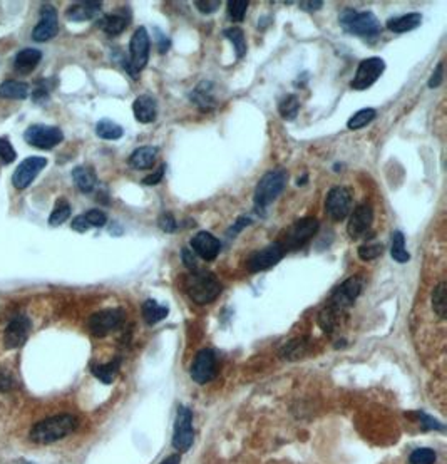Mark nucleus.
I'll list each match as a JSON object with an SVG mask.
<instances>
[{
  "label": "nucleus",
  "instance_id": "obj_1",
  "mask_svg": "<svg viewBox=\"0 0 447 464\" xmlns=\"http://www.w3.org/2000/svg\"><path fill=\"white\" fill-rule=\"evenodd\" d=\"M77 428V419L70 414H61V416L49 417L32 428L31 439L39 444H51L54 441L66 437Z\"/></svg>",
  "mask_w": 447,
  "mask_h": 464
},
{
  "label": "nucleus",
  "instance_id": "obj_2",
  "mask_svg": "<svg viewBox=\"0 0 447 464\" xmlns=\"http://www.w3.org/2000/svg\"><path fill=\"white\" fill-rule=\"evenodd\" d=\"M186 290L193 302L206 305L221 294V283L210 271L196 270L186 278Z\"/></svg>",
  "mask_w": 447,
  "mask_h": 464
},
{
  "label": "nucleus",
  "instance_id": "obj_3",
  "mask_svg": "<svg viewBox=\"0 0 447 464\" xmlns=\"http://www.w3.org/2000/svg\"><path fill=\"white\" fill-rule=\"evenodd\" d=\"M288 173L283 168L271 170L265 173L255 188V208L257 211L265 210L270 203H273L278 198L283 188L287 185Z\"/></svg>",
  "mask_w": 447,
  "mask_h": 464
},
{
  "label": "nucleus",
  "instance_id": "obj_4",
  "mask_svg": "<svg viewBox=\"0 0 447 464\" xmlns=\"http://www.w3.org/2000/svg\"><path fill=\"white\" fill-rule=\"evenodd\" d=\"M340 26L345 32L358 37H374L379 36L380 27L379 19L372 12H355L354 9H345L340 14Z\"/></svg>",
  "mask_w": 447,
  "mask_h": 464
},
{
  "label": "nucleus",
  "instance_id": "obj_5",
  "mask_svg": "<svg viewBox=\"0 0 447 464\" xmlns=\"http://www.w3.org/2000/svg\"><path fill=\"white\" fill-rule=\"evenodd\" d=\"M129 52H131V61H129L126 69L136 79L137 73L146 68L149 59V36L144 27H137L135 34H132Z\"/></svg>",
  "mask_w": 447,
  "mask_h": 464
},
{
  "label": "nucleus",
  "instance_id": "obj_6",
  "mask_svg": "<svg viewBox=\"0 0 447 464\" xmlns=\"http://www.w3.org/2000/svg\"><path fill=\"white\" fill-rule=\"evenodd\" d=\"M24 140L29 144L34 146L39 149H52L64 140V135L59 128L56 126H45V124H34L29 126Z\"/></svg>",
  "mask_w": 447,
  "mask_h": 464
},
{
  "label": "nucleus",
  "instance_id": "obj_7",
  "mask_svg": "<svg viewBox=\"0 0 447 464\" xmlns=\"http://www.w3.org/2000/svg\"><path fill=\"white\" fill-rule=\"evenodd\" d=\"M193 412L181 405L178 409L176 422H174L173 447L176 451H188L193 444Z\"/></svg>",
  "mask_w": 447,
  "mask_h": 464
},
{
  "label": "nucleus",
  "instance_id": "obj_8",
  "mask_svg": "<svg viewBox=\"0 0 447 464\" xmlns=\"http://www.w3.org/2000/svg\"><path fill=\"white\" fill-rule=\"evenodd\" d=\"M386 69V62L380 57H369V59L362 61L358 64L357 73L350 82V87L355 91H365L374 84L375 81L380 77V74Z\"/></svg>",
  "mask_w": 447,
  "mask_h": 464
},
{
  "label": "nucleus",
  "instance_id": "obj_9",
  "mask_svg": "<svg viewBox=\"0 0 447 464\" xmlns=\"http://www.w3.org/2000/svg\"><path fill=\"white\" fill-rule=\"evenodd\" d=\"M317 232H319V221L315 218H302L295 221V223L287 230L285 244H282V246L285 250L300 248V246L307 244Z\"/></svg>",
  "mask_w": 447,
  "mask_h": 464
},
{
  "label": "nucleus",
  "instance_id": "obj_10",
  "mask_svg": "<svg viewBox=\"0 0 447 464\" xmlns=\"http://www.w3.org/2000/svg\"><path fill=\"white\" fill-rule=\"evenodd\" d=\"M352 210V195L344 186H335L328 191L325 200V211L335 221H342L349 216Z\"/></svg>",
  "mask_w": 447,
  "mask_h": 464
},
{
  "label": "nucleus",
  "instance_id": "obj_11",
  "mask_svg": "<svg viewBox=\"0 0 447 464\" xmlns=\"http://www.w3.org/2000/svg\"><path fill=\"white\" fill-rule=\"evenodd\" d=\"M124 313L119 308H107V310H101L94 313L89 319V330L96 337H104L116 330L123 322Z\"/></svg>",
  "mask_w": 447,
  "mask_h": 464
},
{
  "label": "nucleus",
  "instance_id": "obj_12",
  "mask_svg": "<svg viewBox=\"0 0 447 464\" xmlns=\"http://www.w3.org/2000/svg\"><path fill=\"white\" fill-rule=\"evenodd\" d=\"M191 379L198 384H206L216 375V355L211 349H203L196 354L191 364Z\"/></svg>",
  "mask_w": 447,
  "mask_h": 464
},
{
  "label": "nucleus",
  "instance_id": "obj_13",
  "mask_svg": "<svg viewBox=\"0 0 447 464\" xmlns=\"http://www.w3.org/2000/svg\"><path fill=\"white\" fill-rule=\"evenodd\" d=\"M283 255H285V248H283L282 244H271L265 246V248L255 252L252 257L248 258L246 265H248L250 271L257 274V271L268 270L270 267L277 265L283 258Z\"/></svg>",
  "mask_w": 447,
  "mask_h": 464
},
{
  "label": "nucleus",
  "instance_id": "obj_14",
  "mask_svg": "<svg viewBox=\"0 0 447 464\" xmlns=\"http://www.w3.org/2000/svg\"><path fill=\"white\" fill-rule=\"evenodd\" d=\"M47 165V160L40 156H32L24 160L15 170L14 177H12V183L17 190H26L27 186H31V183L34 181L37 174L40 173Z\"/></svg>",
  "mask_w": 447,
  "mask_h": 464
},
{
  "label": "nucleus",
  "instance_id": "obj_15",
  "mask_svg": "<svg viewBox=\"0 0 447 464\" xmlns=\"http://www.w3.org/2000/svg\"><path fill=\"white\" fill-rule=\"evenodd\" d=\"M57 31H59V22H57L56 9L51 6H43V9H40V22L32 31V39L36 43H47L52 37H56Z\"/></svg>",
  "mask_w": 447,
  "mask_h": 464
},
{
  "label": "nucleus",
  "instance_id": "obj_16",
  "mask_svg": "<svg viewBox=\"0 0 447 464\" xmlns=\"http://www.w3.org/2000/svg\"><path fill=\"white\" fill-rule=\"evenodd\" d=\"M362 290V282L358 277H350L347 278L340 287L333 292L332 299H330V304L332 307L338 308V310L344 312L347 307H350L355 302L358 295H361Z\"/></svg>",
  "mask_w": 447,
  "mask_h": 464
},
{
  "label": "nucleus",
  "instance_id": "obj_17",
  "mask_svg": "<svg viewBox=\"0 0 447 464\" xmlns=\"http://www.w3.org/2000/svg\"><path fill=\"white\" fill-rule=\"evenodd\" d=\"M372 221H374V211H372L370 204H358L352 215H350L349 225H347V233H349V237L354 238V240L362 238L370 230Z\"/></svg>",
  "mask_w": 447,
  "mask_h": 464
},
{
  "label": "nucleus",
  "instance_id": "obj_18",
  "mask_svg": "<svg viewBox=\"0 0 447 464\" xmlns=\"http://www.w3.org/2000/svg\"><path fill=\"white\" fill-rule=\"evenodd\" d=\"M29 332H31V320L26 315H17L7 325L6 334H3V344L7 349H19L26 344Z\"/></svg>",
  "mask_w": 447,
  "mask_h": 464
},
{
  "label": "nucleus",
  "instance_id": "obj_19",
  "mask_svg": "<svg viewBox=\"0 0 447 464\" xmlns=\"http://www.w3.org/2000/svg\"><path fill=\"white\" fill-rule=\"evenodd\" d=\"M191 248H193V252L198 255V257H202L203 260L211 262L218 257L221 244L218 238L213 237L211 233L199 232L191 238Z\"/></svg>",
  "mask_w": 447,
  "mask_h": 464
},
{
  "label": "nucleus",
  "instance_id": "obj_20",
  "mask_svg": "<svg viewBox=\"0 0 447 464\" xmlns=\"http://www.w3.org/2000/svg\"><path fill=\"white\" fill-rule=\"evenodd\" d=\"M132 112H135L136 121L143 124H149L156 119L158 116V104L154 101V98L148 94L139 96V98L135 99V104H132Z\"/></svg>",
  "mask_w": 447,
  "mask_h": 464
},
{
  "label": "nucleus",
  "instance_id": "obj_21",
  "mask_svg": "<svg viewBox=\"0 0 447 464\" xmlns=\"http://www.w3.org/2000/svg\"><path fill=\"white\" fill-rule=\"evenodd\" d=\"M101 2L86 0V2H77L74 3V6H70L68 12H66V15H68V19L73 20V22H84V20L94 19L96 15L101 12Z\"/></svg>",
  "mask_w": 447,
  "mask_h": 464
},
{
  "label": "nucleus",
  "instance_id": "obj_22",
  "mask_svg": "<svg viewBox=\"0 0 447 464\" xmlns=\"http://www.w3.org/2000/svg\"><path fill=\"white\" fill-rule=\"evenodd\" d=\"M40 59H43V52H40L39 49H32V47L22 49V51H20L14 59L15 70L20 74L32 73V70L37 68V64H39Z\"/></svg>",
  "mask_w": 447,
  "mask_h": 464
},
{
  "label": "nucleus",
  "instance_id": "obj_23",
  "mask_svg": "<svg viewBox=\"0 0 447 464\" xmlns=\"http://www.w3.org/2000/svg\"><path fill=\"white\" fill-rule=\"evenodd\" d=\"M191 101H193L202 111H211L213 107L216 106V99L215 96H213L211 82L206 81L199 82V84L193 89V93H191Z\"/></svg>",
  "mask_w": 447,
  "mask_h": 464
},
{
  "label": "nucleus",
  "instance_id": "obj_24",
  "mask_svg": "<svg viewBox=\"0 0 447 464\" xmlns=\"http://www.w3.org/2000/svg\"><path fill=\"white\" fill-rule=\"evenodd\" d=\"M156 156L158 148L143 146V148H137L136 151H132L131 156H129V165L135 170H149L156 163Z\"/></svg>",
  "mask_w": 447,
  "mask_h": 464
},
{
  "label": "nucleus",
  "instance_id": "obj_25",
  "mask_svg": "<svg viewBox=\"0 0 447 464\" xmlns=\"http://www.w3.org/2000/svg\"><path fill=\"white\" fill-rule=\"evenodd\" d=\"M73 179L74 183H76L77 190L82 191V193H91V191L96 188V185H98L96 173L91 168H86V166H77V168H74Z\"/></svg>",
  "mask_w": 447,
  "mask_h": 464
},
{
  "label": "nucleus",
  "instance_id": "obj_26",
  "mask_svg": "<svg viewBox=\"0 0 447 464\" xmlns=\"http://www.w3.org/2000/svg\"><path fill=\"white\" fill-rule=\"evenodd\" d=\"M422 24V15L414 12V14H407L402 15V17H395L391 19L387 22V29L392 32H397V34H402V32H409L417 29Z\"/></svg>",
  "mask_w": 447,
  "mask_h": 464
},
{
  "label": "nucleus",
  "instance_id": "obj_27",
  "mask_svg": "<svg viewBox=\"0 0 447 464\" xmlns=\"http://www.w3.org/2000/svg\"><path fill=\"white\" fill-rule=\"evenodd\" d=\"M169 313V308L166 305L158 304L156 300H146L143 304V317L146 320V324L154 325L158 322H161L166 315Z\"/></svg>",
  "mask_w": 447,
  "mask_h": 464
},
{
  "label": "nucleus",
  "instance_id": "obj_28",
  "mask_svg": "<svg viewBox=\"0 0 447 464\" xmlns=\"http://www.w3.org/2000/svg\"><path fill=\"white\" fill-rule=\"evenodd\" d=\"M29 86L20 81H6L0 84V98L2 99H27Z\"/></svg>",
  "mask_w": 447,
  "mask_h": 464
},
{
  "label": "nucleus",
  "instance_id": "obj_29",
  "mask_svg": "<svg viewBox=\"0 0 447 464\" xmlns=\"http://www.w3.org/2000/svg\"><path fill=\"white\" fill-rule=\"evenodd\" d=\"M128 19L124 17V15H119V14H111V15H106V17H103L99 20V26L104 32H106L107 36H119L121 32L126 31L128 27Z\"/></svg>",
  "mask_w": 447,
  "mask_h": 464
},
{
  "label": "nucleus",
  "instance_id": "obj_30",
  "mask_svg": "<svg viewBox=\"0 0 447 464\" xmlns=\"http://www.w3.org/2000/svg\"><path fill=\"white\" fill-rule=\"evenodd\" d=\"M96 135H98L99 137H103V140L114 141V140H119V137H123L124 129L121 128L119 124H116L114 121L101 119L98 124H96Z\"/></svg>",
  "mask_w": 447,
  "mask_h": 464
},
{
  "label": "nucleus",
  "instance_id": "obj_31",
  "mask_svg": "<svg viewBox=\"0 0 447 464\" xmlns=\"http://www.w3.org/2000/svg\"><path fill=\"white\" fill-rule=\"evenodd\" d=\"M342 313H344V312L338 310V308H335V307H332V305H327V307H325L319 315L320 327L324 329L325 332H333V329H335L337 325L340 324Z\"/></svg>",
  "mask_w": 447,
  "mask_h": 464
},
{
  "label": "nucleus",
  "instance_id": "obj_32",
  "mask_svg": "<svg viewBox=\"0 0 447 464\" xmlns=\"http://www.w3.org/2000/svg\"><path fill=\"white\" fill-rule=\"evenodd\" d=\"M391 255L395 262L405 263L411 260V255L405 250V237L402 232H394L392 233V248Z\"/></svg>",
  "mask_w": 447,
  "mask_h": 464
},
{
  "label": "nucleus",
  "instance_id": "obj_33",
  "mask_svg": "<svg viewBox=\"0 0 447 464\" xmlns=\"http://www.w3.org/2000/svg\"><path fill=\"white\" fill-rule=\"evenodd\" d=\"M119 366H121L119 359H114V361H112V362L101 364V366H94L93 367V374L99 380H103L104 384H111L112 380H114L116 374H118Z\"/></svg>",
  "mask_w": 447,
  "mask_h": 464
},
{
  "label": "nucleus",
  "instance_id": "obj_34",
  "mask_svg": "<svg viewBox=\"0 0 447 464\" xmlns=\"http://www.w3.org/2000/svg\"><path fill=\"white\" fill-rule=\"evenodd\" d=\"M225 37H227L229 43L233 44V47H235L238 59H241V57H243L246 54L245 32L241 31L240 27H229V29H227V31H225Z\"/></svg>",
  "mask_w": 447,
  "mask_h": 464
},
{
  "label": "nucleus",
  "instance_id": "obj_35",
  "mask_svg": "<svg viewBox=\"0 0 447 464\" xmlns=\"http://www.w3.org/2000/svg\"><path fill=\"white\" fill-rule=\"evenodd\" d=\"M375 116H377L375 110H372V107H365V110H361V111L355 112L352 118L347 121V128L352 129V131H357V129H362L363 126H367V124L372 123V121L375 119Z\"/></svg>",
  "mask_w": 447,
  "mask_h": 464
},
{
  "label": "nucleus",
  "instance_id": "obj_36",
  "mask_svg": "<svg viewBox=\"0 0 447 464\" xmlns=\"http://www.w3.org/2000/svg\"><path fill=\"white\" fill-rule=\"evenodd\" d=\"M446 282H441L434 288L432 294V308L437 313L439 319H446V308H447V297H446Z\"/></svg>",
  "mask_w": 447,
  "mask_h": 464
},
{
  "label": "nucleus",
  "instance_id": "obj_37",
  "mask_svg": "<svg viewBox=\"0 0 447 464\" xmlns=\"http://www.w3.org/2000/svg\"><path fill=\"white\" fill-rule=\"evenodd\" d=\"M278 111H280V114H282L283 119L294 121L300 111L298 98H296L295 94L287 96V98L278 104Z\"/></svg>",
  "mask_w": 447,
  "mask_h": 464
},
{
  "label": "nucleus",
  "instance_id": "obj_38",
  "mask_svg": "<svg viewBox=\"0 0 447 464\" xmlns=\"http://www.w3.org/2000/svg\"><path fill=\"white\" fill-rule=\"evenodd\" d=\"M69 216H70V204L62 198L57 200L51 218H49V225H51V227H59V225L64 223Z\"/></svg>",
  "mask_w": 447,
  "mask_h": 464
},
{
  "label": "nucleus",
  "instance_id": "obj_39",
  "mask_svg": "<svg viewBox=\"0 0 447 464\" xmlns=\"http://www.w3.org/2000/svg\"><path fill=\"white\" fill-rule=\"evenodd\" d=\"M411 464H434L436 463V451L430 447H419L409 458Z\"/></svg>",
  "mask_w": 447,
  "mask_h": 464
},
{
  "label": "nucleus",
  "instance_id": "obj_40",
  "mask_svg": "<svg viewBox=\"0 0 447 464\" xmlns=\"http://www.w3.org/2000/svg\"><path fill=\"white\" fill-rule=\"evenodd\" d=\"M305 352H307V344H305V340H300V338H296V340L288 342V344L283 347L282 357L298 359V357H302Z\"/></svg>",
  "mask_w": 447,
  "mask_h": 464
},
{
  "label": "nucleus",
  "instance_id": "obj_41",
  "mask_svg": "<svg viewBox=\"0 0 447 464\" xmlns=\"http://www.w3.org/2000/svg\"><path fill=\"white\" fill-rule=\"evenodd\" d=\"M384 253V245L382 244H365L358 248V257L363 262H370L375 260V258L380 257Z\"/></svg>",
  "mask_w": 447,
  "mask_h": 464
},
{
  "label": "nucleus",
  "instance_id": "obj_42",
  "mask_svg": "<svg viewBox=\"0 0 447 464\" xmlns=\"http://www.w3.org/2000/svg\"><path fill=\"white\" fill-rule=\"evenodd\" d=\"M246 10H248V2L246 0H229L228 2V14L233 20H241L245 19Z\"/></svg>",
  "mask_w": 447,
  "mask_h": 464
},
{
  "label": "nucleus",
  "instance_id": "obj_43",
  "mask_svg": "<svg viewBox=\"0 0 447 464\" xmlns=\"http://www.w3.org/2000/svg\"><path fill=\"white\" fill-rule=\"evenodd\" d=\"M15 158H17V153H15V149L12 148L9 140L2 137V140H0V160L9 165V163L15 160Z\"/></svg>",
  "mask_w": 447,
  "mask_h": 464
},
{
  "label": "nucleus",
  "instance_id": "obj_44",
  "mask_svg": "<svg viewBox=\"0 0 447 464\" xmlns=\"http://www.w3.org/2000/svg\"><path fill=\"white\" fill-rule=\"evenodd\" d=\"M86 220L87 223L91 225V227H96V228H101L104 225L107 223V216L106 213L101 211V210H89L86 213Z\"/></svg>",
  "mask_w": 447,
  "mask_h": 464
},
{
  "label": "nucleus",
  "instance_id": "obj_45",
  "mask_svg": "<svg viewBox=\"0 0 447 464\" xmlns=\"http://www.w3.org/2000/svg\"><path fill=\"white\" fill-rule=\"evenodd\" d=\"M158 225H160V228L166 233L176 232V228H178L176 220H174V216L171 215V213H162V215L160 216V220H158Z\"/></svg>",
  "mask_w": 447,
  "mask_h": 464
},
{
  "label": "nucleus",
  "instance_id": "obj_46",
  "mask_svg": "<svg viewBox=\"0 0 447 464\" xmlns=\"http://www.w3.org/2000/svg\"><path fill=\"white\" fill-rule=\"evenodd\" d=\"M195 6H196V9L202 12V14H213V12H216L220 9L221 2L220 0H206V2H204V0H198Z\"/></svg>",
  "mask_w": 447,
  "mask_h": 464
},
{
  "label": "nucleus",
  "instance_id": "obj_47",
  "mask_svg": "<svg viewBox=\"0 0 447 464\" xmlns=\"http://www.w3.org/2000/svg\"><path fill=\"white\" fill-rule=\"evenodd\" d=\"M442 79H444V64H442V62H439L436 70H434L432 76H430V79H429L427 86L430 87V89H436V87H439L442 84Z\"/></svg>",
  "mask_w": 447,
  "mask_h": 464
},
{
  "label": "nucleus",
  "instance_id": "obj_48",
  "mask_svg": "<svg viewBox=\"0 0 447 464\" xmlns=\"http://www.w3.org/2000/svg\"><path fill=\"white\" fill-rule=\"evenodd\" d=\"M248 225H252V218H250V216H240V218L236 220V223H233V227L228 230L227 235L229 238H235V235H238V233H240L245 227H248Z\"/></svg>",
  "mask_w": 447,
  "mask_h": 464
},
{
  "label": "nucleus",
  "instance_id": "obj_49",
  "mask_svg": "<svg viewBox=\"0 0 447 464\" xmlns=\"http://www.w3.org/2000/svg\"><path fill=\"white\" fill-rule=\"evenodd\" d=\"M165 170H166V165H161L160 168H158L156 171H154V173H151V174H149V177H146V178L143 179L144 185L154 186V185H158V183H161L162 177H165Z\"/></svg>",
  "mask_w": 447,
  "mask_h": 464
},
{
  "label": "nucleus",
  "instance_id": "obj_50",
  "mask_svg": "<svg viewBox=\"0 0 447 464\" xmlns=\"http://www.w3.org/2000/svg\"><path fill=\"white\" fill-rule=\"evenodd\" d=\"M14 387V379L6 369H0V392H9Z\"/></svg>",
  "mask_w": 447,
  "mask_h": 464
},
{
  "label": "nucleus",
  "instance_id": "obj_51",
  "mask_svg": "<svg viewBox=\"0 0 447 464\" xmlns=\"http://www.w3.org/2000/svg\"><path fill=\"white\" fill-rule=\"evenodd\" d=\"M181 255H183V262H185L186 269H190L191 271L198 270V265H196V257L193 255V250L183 248Z\"/></svg>",
  "mask_w": 447,
  "mask_h": 464
},
{
  "label": "nucleus",
  "instance_id": "obj_52",
  "mask_svg": "<svg viewBox=\"0 0 447 464\" xmlns=\"http://www.w3.org/2000/svg\"><path fill=\"white\" fill-rule=\"evenodd\" d=\"M70 227H73V230H76V232H79V233H86L87 230L91 228V225L87 223V220H86L84 215H79V216H76V218L73 220Z\"/></svg>",
  "mask_w": 447,
  "mask_h": 464
},
{
  "label": "nucleus",
  "instance_id": "obj_53",
  "mask_svg": "<svg viewBox=\"0 0 447 464\" xmlns=\"http://www.w3.org/2000/svg\"><path fill=\"white\" fill-rule=\"evenodd\" d=\"M298 6H300V9L307 10V12H315V10L321 9L324 2H320V0H315V2H307V0H305V2H300Z\"/></svg>",
  "mask_w": 447,
  "mask_h": 464
},
{
  "label": "nucleus",
  "instance_id": "obj_54",
  "mask_svg": "<svg viewBox=\"0 0 447 464\" xmlns=\"http://www.w3.org/2000/svg\"><path fill=\"white\" fill-rule=\"evenodd\" d=\"M158 40H160V45H158V47H160V52H161V54L168 52V49H169V40H168V37H166L165 34H160V36H158Z\"/></svg>",
  "mask_w": 447,
  "mask_h": 464
},
{
  "label": "nucleus",
  "instance_id": "obj_55",
  "mask_svg": "<svg viewBox=\"0 0 447 464\" xmlns=\"http://www.w3.org/2000/svg\"><path fill=\"white\" fill-rule=\"evenodd\" d=\"M179 463H181V458H179L178 454H173L169 456V458H166L161 464H179Z\"/></svg>",
  "mask_w": 447,
  "mask_h": 464
},
{
  "label": "nucleus",
  "instance_id": "obj_56",
  "mask_svg": "<svg viewBox=\"0 0 447 464\" xmlns=\"http://www.w3.org/2000/svg\"><path fill=\"white\" fill-rule=\"evenodd\" d=\"M305 181H307V174H305V177L302 179H298V181H296V185H305Z\"/></svg>",
  "mask_w": 447,
  "mask_h": 464
}]
</instances>
